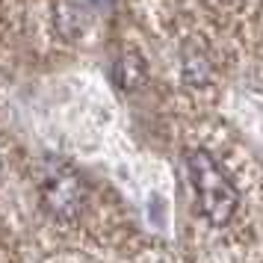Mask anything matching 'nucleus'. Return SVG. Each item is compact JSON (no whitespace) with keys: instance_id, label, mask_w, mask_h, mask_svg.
Instances as JSON below:
<instances>
[{"instance_id":"7ed1b4c3","label":"nucleus","mask_w":263,"mask_h":263,"mask_svg":"<svg viewBox=\"0 0 263 263\" xmlns=\"http://www.w3.org/2000/svg\"><path fill=\"white\" fill-rule=\"evenodd\" d=\"M86 18H89V15L80 9L77 0H57V6H53V27H57L60 36L68 39V42L83 36Z\"/></svg>"},{"instance_id":"f257e3e1","label":"nucleus","mask_w":263,"mask_h":263,"mask_svg":"<svg viewBox=\"0 0 263 263\" xmlns=\"http://www.w3.org/2000/svg\"><path fill=\"white\" fill-rule=\"evenodd\" d=\"M186 168H190V180L192 190H195V198H198L201 216L216 228L228 225L239 207V195L231 186L228 175L204 148H192L186 154Z\"/></svg>"},{"instance_id":"39448f33","label":"nucleus","mask_w":263,"mask_h":263,"mask_svg":"<svg viewBox=\"0 0 263 263\" xmlns=\"http://www.w3.org/2000/svg\"><path fill=\"white\" fill-rule=\"evenodd\" d=\"M180 68H183V80L190 86H207L213 80V65L204 57L201 50H183V60H180Z\"/></svg>"},{"instance_id":"20e7f679","label":"nucleus","mask_w":263,"mask_h":263,"mask_svg":"<svg viewBox=\"0 0 263 263\" xmlns=\"http://www.w3.org/2000/svg\"><path fill=\"white\" fill-rule=\"evenodd\" d=\"M145 77H148V68H145V60L139 57V53H124L119 60V65H116V80H119L121 89H127V92H133V89H139V86L145 83Z\"/></svg>"},{"instance_id":"f03ea898","label":"nucleus","mask_w":263,"mask_h":263,"mask_svg":"<svg viewBox=\"0 0 263 263\" xmlns=\"http://www.w3.org/2000/svg\"><path fill=\"white\" fill-rule=\"evenodd\" d=\"M42 204H45V210H48L53 219L71 222L86 204L83 178H80L77 172H68V168L57 172V175L45 183V190H42Z\"/></svg>"}]
</instances>
